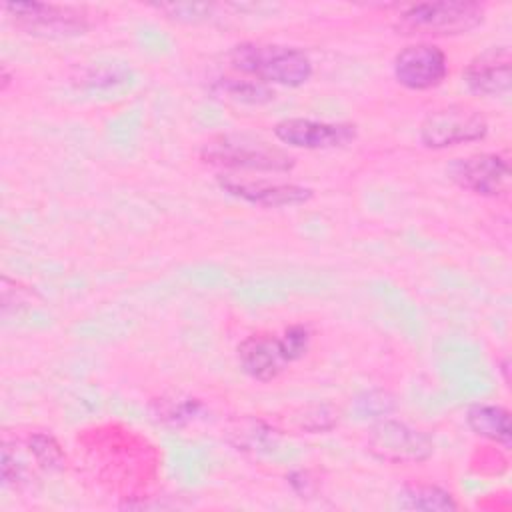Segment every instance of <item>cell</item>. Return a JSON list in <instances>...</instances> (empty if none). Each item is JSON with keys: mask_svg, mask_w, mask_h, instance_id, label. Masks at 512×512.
<instances>
[{"mask_svg": "<svg viewBox=\"0 0 512 512\" xmlns=\"http://www.w3.org/2000/svg\"><path fill=\"white\" fill-rule=\"evenodd\" d=\"M226 58L236 72L268 86L298 88L304 86L314 72L310 56L286 44L240 42L228 50Z\"/></svg>", "mask_w": 512, "mask_h": 512, "instance_id": "1", "label": "cell"}, {"mask_svg": "<svg viewBox=\"0 0 512 512\" xmlns=\"http://www.w3.org/2000/svg\"><path fill=\"white\" fill-rule=\"evenodd\" d=\"M200 158L206 164L228 172H260L288 174L296 166V158L260 136L254 134H216L200 146Z\"/></svg>", "mask_w": 512, "mask_h": 512, "instance_id": "2", "label": "cell"}, {"mask_svg": "<svg viewBox=\"0 0 512 512\" xmlns=\"http://www.w3.org/2000/svg\"><path fill=\"white\" fill-rule=\"evenodd\" d=\"M486 18V8L468 0H438L410 4L394 20V30L402 36L442 38L476 30Z\"/></svg>", "mask_w": 512, "mask_h": 512, "instance_id": "3", "label": "cell"}, {"mask_svg": "<svg viewBox=\"0 0 512 512\" xmlns=\"http://www.w3.org/2000/svg\"><path fill=\"white\" fill-rule=\"evenodd\" d=\"M2 12L14 28L36 38H74L90 28L88 12L72 4L4 2Z\"/></svg>", "mask_w": 512, "mask_h": 512, "instance_id": "4", "label": "cell"}, {"mask_svg": "<svg viewBox=\"0 0 512 512\" xmlns=\"http://www.w3.org/2000/svg\"><path fill=\"white\" fill-rule=\"evenodd\" d=\"M486 134L488 120L468 104H450L428 112L418 130L422 146L432 150L478 142Z\"/></svg>", "mask_w": 512, "mask_h": 512, "instance_id": "5", "label": "cell"}, {"mask_svg": "<svg viewBox=\"0 0 512 512\" xmlns=\"http://www.w3.org/2000/svg\"><path fill=\"white\" fill-rule=\"evenodd\" d=\"M366 446L376 460L388 464H420L434 452L426 432L392 418H382L370 428Z\"/></svg>", "mask_w": 512, "mask_h": 512, "instance_id": "6", "label": "cell"}, {"mask_svg": "<svg viewBox=\"0 0 512 512\" xmlns=\"http://www.w3.org/2000/svg\"><path fill=\"white\" fill-rule=\"evenodd\" d=\"M446 176L466 192L500 198L510 192V160L498 152H476L462 158H454L446 166Z\"/></svg>", "mask_w": 512, "mask_h": 512, "instance_id": "7", "label": "cell"}, {"mask_svg": "<svg viewBox=\"0 0 512 512\" xmlns=\"http://www.w3.org/2000/svg\"><path fill=\"white\" fill-rule=\"evenodd\" d=\"M216 182L220 190H224L228 196L252 206H262V208L300 206L310 202L314 196V190L310 186H304L298 182L272 180L264 176L224 172L216 176Z\"/></svg>", "mask_w": 512, "mask_h": 512, "instance_id": "8", "label": "cell"}, {"mask_svg": "<svg viewBox=\"0 0 512 512\" xmlns=\"http://www.w3.org/2000/svg\"><path fill=\"white\" fill-rule=\"evenodd\" d=\"M278 142L288 148L332 150L348 146L356 140V124L326 122L312 118H282L272 128Z\"/></svg>", "mask_w": 512, "mask_h": 512, "instance_id": "9", "label": "cell"}, {"mask_svg": "<svg viewBox=\"0 0 512 512\" xmlns=\"http://www.w3.org/2000/svg\"><path fill=\"white\" fill-rule=\"evenodd\" d=\"M392 72L396 82L408 90H430L446 78L448 58L446 52L432 42H414L396 52Z\"/></svg>", "mask_w": 512, "mask_h": 512, "instance_id": "10", "label": "cell"}, {"mask_svg": "<svg viewBox=\"0 0 512 512\" xmlns=\"http://www.w3.org/2000/svg\"><path fill=\"white\" fill-rule=\"evenodd\" d=\"M466 88L482 98L506 96L512 88V56L508 46H492L476 54L462 70Z\"/></svg>", "mask_w": 512, "mask_h": 512, "instance_id": "11", "label": "cell"}, {"mask_svg": "<svg viewBox=\"0 0 512 512\" xmlns=\"http://www.w3.org/2000/svg\"><path fill=\"white\" fill-rule=\"evenodd\" d=\"M238 364L242 372L258 382H270L278 378L290 362L282 336L270 332H256L246 336L236 348Z\"/></svg>", "mask_w": 512, "mask_h": 512, "instance_id": "12", "label": "cell"}, {"mask_svg": "<svg viewBox=\"0 0 512 512\" xmlns=\"http://www.w3.org/2000/svg\"><path fill=\"white\" fill-rule=\"evenodd\" d=\"M468 428L490 442L500 444L502 448H510L512 444V422L510 412L496 404H472L466 410Z\"/></svg>", "mask_w": 512, "mask_h": 512, "instance_id": "13", "label": "cell"}, {"mask_svg": "<svg viewBox=\"0 0 512 512\" xmlns=\"http://www.w3.org/2000/svg\"><path fill=\"white\" fill-rule=\"evenodd\" d=\"M212 92L220 98L238 102V104H248V106H264L276 98V92L272 86L262 84L252 78H220L212 84Z\"/></svg>", "mask_w": 512, "mask_h": 512, "instance_id": "14", "label": "cell"}, {"mask_svg": "<svg viewBox=\"0 0 512 512\" xmlns=\"http://www.w3.org/2000/svg\"><path fill=\"white\" fill-rule=\"evenodd\" d=\"M398 508L404 510H438V512H446V510H456L458 502L454 500V496L436 486V484H408L400 490L398 500H396Z\"/></svg>", "mask_w": 512, "mask_h": 512, "instance_id": "15", "label": "cell"}, {"mask_svg": "<svg viewBox=\"0 0 512 512\" xmlns=\"http://www.w3.org/2000/svg\"><path fill=\"white\" fill-rule=\"evenodd\" d=\"M294 420H296V426L304 432H310V434L328 432L338 424V410H334L328 404H310L300 408Z\"/></svg>", "mask_w": 512, "mask_h": 512, "instance_id": "16", "label": "cell"}, {"mask_svg": "<svg viewBox=\"0 0 512 512\" xmlns=\"http://www.w3.org/2000/svg\"><path fill=\"white\" fill-rule=\"evenodd\" d=\"M28 450L42 470H60L64 466V452L50 434H32L28 438Z\"/></svg>", "mask_w": 512, "mask_h": 512, "instance_id": "17", "label": "cell"}, {"mask_svg": "<svg viewBox=\"0 0 512 512\" xmlns=\"http://www.w3.org/2000/svg\"><path fill=\"white\" fill-rule=\"evenodd\" d=\"M280 336H282V342H284V348L288 352L290 362L300 360L308 352V348H310L312 332L304 324H292Z\"/></svg>", "mask_w": 512, "mask_h": 512, "instance_id": "18", "label": "cell"}, {"mask_svg": "<svg viewBox=\"0 0 512 512\" xmlns=\"http://www.w3.org/2000/svg\"><path fill=\"white\" fill-rule=\"evenodd\" d=\"M214 6L210 4H158L156 10L164 12L168 18L178 22H200L210 18Z\"/></svg>", "mask_w": 512, "mask_h": 512, "instance_id": "19", "label": "cell"}, {"mask_svg": "<svg viewBox=\"0 0 512 512\" xmlns=\"http://www.w3.org/2000/svg\"><path fill=\"white\" fill-rule=\"evenodd\" d=\"M394 408V398L388 392H366L356 398L360 416H386Z\"/></svg>", "mask_w": 512, "mask_h": 512, "instance_id": "20", "label": "cell"}, {"mask_svg": "<svg viewBox=\"0 0 512 512\" xmlns=\"http://www.w3.org/2000/svg\"><path fill=\"white\" fill-rule=\"evenodd\" d=\"M126 80H128V72L116 66H96V68H90L84 76V84H88L90 88H102V86L110 88Z\"/></svg>", "mask_w": 512, "mask_h": 512, "instance_id": "21", "label": "cell"}, {"mask_svg": "<svg viewBox=\"0 0 512 512\" xmlns=\"http://www.w3.org/2000/svg\"><path fill=\"white\" fill-rule=\"evenodd\" d=\"M0 88H2V92H6L8 90V84H10V74H8V68H6V64H2V70H0Z\"/></svg>", "mask_w": 512, "mask_h": 512, "instance_id": "22", "label": "cell"}]
</instances>
